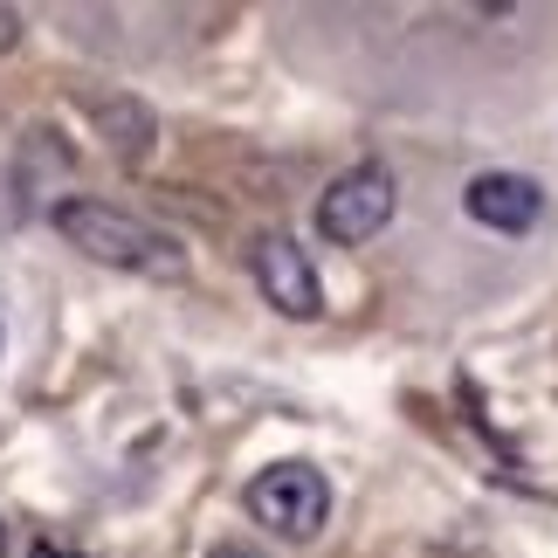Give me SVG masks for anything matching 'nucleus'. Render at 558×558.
<instances>
[{"instance_id": "8", "label": "nucleus", "mask_w": 558, "mask_h": 558, "mask_svg": "<svg viewBox=\"0 0 558 558\" xmlns=\"http://www.w3.org/2000/svg\"><path fill=\"white\" fill-rule=\"evenodd\" d=\"M207 558H263V551H248V545H214Z\"/></svg>"}, {"instance_id": "9", "label": "nucleus", "mask_w": 558, "mask_h": 558, "mask_svg": "<svg viewBox=\"0 0 558 558\" xmlns=\"http://www.w3.org/2000/svg\"><path fill=\"white\" fill-rule=\"evenodd\" d=\"M28 558H76V551H62V545H35Z\"/></svg>"}, {"instance_id": "2", "label": "nucleus", "mask_w": 558, "mask_h": 558, "mask_svg": "<svg viewBox=\"0 0 558 558\" xmlns=\"http://www.w3.org/2000/svg\"><path fill=\"white\" fill-rule=\"evenodd\" d=\"M248 510H255V524L283 531V538H311L331 518V483L311 462H276L248 483Z\"/></svg>"}, {"instance_id": "6", "label": "nucleus", "mask_w": 558, "mask_h": 558, "mask_svg": "<svg viewBox=\"0 0 558 558\" xmlns=\"http://www.w3.org/2000/svg\"><path fill=\"white\" fill-rule=\"evenodd\" d=\"M104 124H111V145H118V153L124 159H138L145 153V145H153V118H145L138 111V104H104V111H97Z\"/></svg>"}, {"instance_id": "3", "label": "nucleus", "mask_w": 558, "mask_h": 558, "mask_svg": "<svg viewBox=\"0 0 558 558\" xmlns=\"http://www.w3.org/2000/svg\"><path fill=\"white\" fill-rule=\"evenodd\" d=\"M393 221V173L386 166H352L345 180H331V193L317 201V228L331 242H373Z\"/></svg>"}, {"instance_id": "7", "label": "nucleus", "mask_w": 558, "mask_h": 558, "mask_svg": "<svg viewBox=\"0 0 558 558\" xmlns=\"http://www.w3.org/2000/svg\"><path fill=\"white\" fill-rule=\"evenodd\" d=\"M14 35H21V14H14V8H0V49H14Z\"/></svg>"}, {"instance_id": "1", "label": "nucleus", "mask_w": 558, "mask_h": 558, "mask_svg": "<svg viewBox=\"0 0 558 558\" xmlns=\"http://www.w3.org/2000/svg\"><path fill=\"white\" fill-rule=\"evenodd\" d=\"M56 228L70 234V248L97 255V263H111V269H138V276H180L186 269L173 234L145 228L132 214L104 207V201H56Z\"/></svg>"}, {"instance_id": "4", "label": "nucleus", "mask_w": 558, "mask_h": 558, "mask_svg": "<svg viewBox=\"0 0 558 558\" xmlns=\"http://www.w3.org/2000/svg\"><path fill=\"white\" fill-rule=\"evenodd\" d=\"M248 269H255V283H263V296L283 317H317L325 311V290H317V269H311V255L290 242V234H263V242L248 248Z\"/></svg>"}, {"instance_id": "5", "label": "nucleus", "mask_w": 558, "mask_h": 558, "mask_svg": "<svg viewBox=\"0 0 558 558\" xmlns=\"http://www.w3.org/2000/svg\"><path fill=\"white\" fill-rule=\"evenodd\" d=\"M462 207H469V221H483L497 234H524L545 214V186L524 180V173H476L462 193Z\"/></svg>"}]
</instances>
